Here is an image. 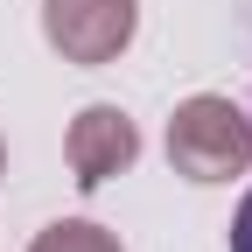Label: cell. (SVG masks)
<instances>
[{"mask_svg":"<svg viewBox=\"0 0 252 252\" xmlns=\"http://www.w3.org/2000/svg\"><path fill=\"white\" fill-rule=\"evenodd\" d=\"M168 161L189 182H231L252 168V112H238L217 91H196L182 98L168 119Z\"/></svg>","mask_w":252,"mask_h":252,"instance_id":"6da1fadb","label":"cell"},{"mask_svg":"<svg viewBox=\"0 0 252 252\" xmlns=\"http://www.w3.org/2000/svg\"><path fill=\"white\" fill-rule=\"evenodd\" d=\"M140 28V0H42V35L63 63L105 70Z\"/></svg>","mask_w":252,"mask_h":252,"instance_id":"7a4b0ae2","label":"cell"},{"mask_svg":"<svg viewBox=\"0 0 252 252\" xmlns=\"http://www.w3.org/2000/svg\"><path fill=\"white\" fill-rule=\"evenodd\" d=\"M63 154H70V182L77 189H105L112 175H126V168L140 161V126L126 119L119 105H84L70 119Z\"/></svg>","mask_w":252,"mask_h":252,"instance_id":"3957f363","label":"cell"},{"mask_svg":"<svg viewBox=\"0 0 252 252\" xmlns=\"http://www.w3.org/2000/svg\"><path fill=\"white\" fill-rule=\"evenodd\" d=\"M28 252H119V238H112L105 224H91V217H63V224L35 231Z\"/></svg>","mask_w":252,"mask_h":252,"instance_id":"277c9868","label":"cell"},{"mask_svg":"<svg viewBox=\"0 0 252 252\" xmlns=\"http://www.w3.org/2000/svg\"><path fill=\"white\" fill-rule=\"evenodd\" d=\"M231 252H252V189H245V203L231 217Z\"/></svg>","mask_w":252,"mask_h":252,"instance_id":"5b68a950","label":"cell"},{"mask_svg":"<svg viewBox=\"0 0 252 252\" xmlns=\"http://www.w3.org/2000/svg\"><path fill=\"white\" fill-rule=\"evenodd\" d=\"M0 175H7V147H0Z\"/></svg>","mask_w":252,"mask_h":252,"instance_id":"8992f818","label":"cell"}]
</instances>
